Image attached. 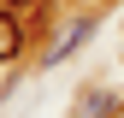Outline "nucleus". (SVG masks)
<instances>
[{"label": "nucleus", "mask_w": 124, "mask_h": 118, "mask_svg": "<svg viewBox=\"0 0 124 118\" xmlns=\"http://www.w3.org/2000/svg\"><path fill=\"white\" fill-rule=\"evenodd\" d=\"M24 53V24H18V6L0 12V65H12V59Z\"/></svg>", "instance_id": "obj_1"}, {"label": "nucleus", "mask_w": 124, "mask_h": 118, "mask_svg": "<svg viewBox=\"0 0 124 118\" xmlns=\"http://www.w3.org/2000/svg\"><path fill=\"white\" fill-rule=\"evenodd\" d=\"M12 6H18V12H24V6H36V0H12Z\"/></svg>", "instance_id": "obj_2"}, {"label": "nucleus", "mask_w": 124, "mask_h": 118, "mask_svg": "<svg viewBox=\"0 0 124 118\" xmlns=\"http://www.w3.org/2000/svg\"><path fill=\"white\" fill-rule=\"evenodd\" d=\"M6 6H12V0H0V12H6Z\"/></svg>", "instance_id": "obj_3"}]
</instances>
